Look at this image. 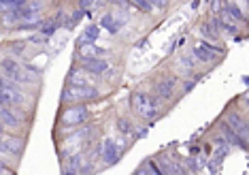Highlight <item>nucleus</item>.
I'll return each mask as SVG.
<instances>
[{
  "mask_svg": "<svg viewBox=\"0 0 249 175\" xmlns=\"http://www.w3.org/2000/svg\"><path fill=\"white\" fill-rule=\"evenodd\" d=\"M130 107L143 120L158 118V98L151 96L147 92H134L132 96H130Z\"/></svg>",
  "mask_w": 249,
  "mask_h": 175,
  "instance_id": "f257e3e1",
  "label": "nucleus"
},
{
  "mask_svg": "<svg viewBox=\"0 0 249 175\" xmlns=\"http://www.w3.org/2000/svg\"><path fill=\"white\" fill-rule=\"evenodd\" d=\"M98 98V90L92 88V86H66L62 90V96L60 100L64 105H79L85 103V100H96Z\"/></svg>",
  "mask_w": 249,
  "mask_h": 175,
  "instance_id": "f03ea898",
  "label": "nucleus"
},
{
  "mask_svg": "<svg viewBox=\"0 0 249 175\" xmlns=\"http://www.w3.org/2000/svg\"><path fill=\"white\" fill-rule=\"evenodd\" d=\"M0 100H2L4 107L17 109V107H21V105L26 103V94L21 92V88H19L17 81L2 77V98H0Z\"/></svg>",
  "mask_w": 249,
  "mask_h": 175,
  "instance_id": "7ed1b4c3",
  "label": "nucleus"
},
{
  "mask_svg": "<svg viewBox=\"0 0 249 175\" xmlns=\"http://www.w3.org/2000/svg\"><path fill=\"white\" fill-rule=\"evenodd\" d=\"M88 118H90V111H88V107H85L83 103L68 105V107L62 111V115H60L62 124H66V126H79V124H83Z\"/></svg>",
  "mask_w": 249,
  "mask_h": 175,
  "instance_id": "20e7f679",
  "label": "nucleus"
},
{
  "mask_svg": "<svg viewBox=\"0 0 249 175\" xmlns=\"http://www.w3.org/2000/svg\"><path fill=\"white\" fill-rule=\"evenodd\" d=\"M0 152H2V160L7 158H17L24 152V141L15 135H9V132H2V143H0Z\"/></svg>",
  "mask_w": 249,
  "mask_h": 175,
  "instance_id": "39448f33",
  "label": "nucleus"
},
{
  "mask_svg": "<svg viewBox=\"0 0 249 175\" xmlns=\"http://www.w3.org/2000/svg\"><path fill=\"white\" fill-rule=\"evenodd\" d=\"M192 54L198 62H213L219 54H224V49L218 45H213L211 41H200V43H196L192 47Z\"/></svg>",
  "mask_w": 249,
  "mask_h": 175,
  "instance_id": "423d86ee",
  "label": "nucleus"
},
{
  "mask_svg": "<svg viewBox=\"0 0 249 175\" xmlns=\"http://www.w3.org/2000/svg\"><path fill=\"white\" fill-rule=\"evenodd\" d=\"M122 150H124V147H122L115 139L107 137V139L100 143V158H102V162H107V164H115V162L122 158Z\"/></svg>",
  "mask_w": 249,
  "mask_h": 175,
  "instance_id": "0eeeda50",
  "label": "nucleus"
},
{
  "mask_svg": "<svg viewBox=\"0 0 249 175\" xmlns=\"http://www.w3.org/2000/svg\"><path fill=\"white\" fill-rule=\"evenodd\" d=\"M221 135L228 139L230 145H236V147H241V150H249V141L243 139V137L234 128H232L228 122H221Z\"/></svg>",
  "mask_w": 249,
  "mask_h": 175,
  "instance_id": "6e6552de",
  "label": "nucleus"
},
{
  "mask_svg": "<svg viewBox=\"0 0 249 175\" xmlns=\"http://www.w3.org/2000/svg\"><path fill=\"white\" fill-rule=\"evenodd\" d=\"M21 73H24V66H21L15 58H4V60H2V77L13 79V81L19 83Z\"/></svg>",
  "mask_w": 249,
  "mask_h": 175,
  "instance_id": "1a4fd4ad",
  "label": "nucleus"
},
{
  "mask_svg": "<svg viewBox=\"0 0 249 175\" xmlns=\"http://www.w3.org/2000/svg\"><path fill=\"white\" fill-rule=\"evenodd\" d=\"M0 120H2V128H7V130L9 128H19L21 126V118L13 107H4L2 105V109H0Z\"/></svg>",
  "mask_w": 249,
  "mask_h": 175,
  "instance_id": "9d476101",
  "label": "nucleus"
},
{
  "mask_svg": "<svg viewBox=\"0 0 249 175\" xmlns=\"http://www.w3.org/2000/svg\"><path fill=\"white\" fill-rule=\"evenodd\" d=\"M81 68L88 71L90 75H102V73L109 71V62H107L105 58H92V60L81 62Z\"/></svg>",
  "mask_w": 249,
  "mask_h": 175,
  "instance_id": "9b49d317",
  "label": "nucleus"
},
{
  "mask_svg": "<svg viewBox=\"0 0 249 175\" xmlns=\"http://www.w3.org/2000/svg\"><path fill=\"white\" fill-rule=\"evenodd\" d=\"M226 122H228V124H230L236 132H239L243 139L249 141V120H243L239 113H228V115H226Z\"/></svg>",
  "mask_w": 249,
  "mask_h": 175,
  "instance_id": "f8f14e48",
  "label": "nucleus"
},
{
  "mask_svg": "<svg viewBox=\"0 0 249 175\" xmlns=\"http://www.w3.org/2000/svg\"><path fill=\"white\" fill-rule=\"evenodd\" d=\"M175 83L177 79L175 77H162L158 83H156V94H158V98L166 100L172 96V90H175Z\"/></svg>",
  "mask_w": 249,
  "mask_h": 175,
  "instance_id": "ddd939ff",
  "label": "nucleus"
},
{
  "mask_svg": "<svg viewBox=\"0 0 249 175\" xmlns=\"http://www.w3.org/2000/svg\"><path fill=\"white\" fill-rule=\"evenodd\" d=\"M124 24H126V19H117L113 13H107L100 17V28H107L111 34H117L120 30L124 28Z\"/></svg>",
  "mask_w": 249,
  "mask_h": 175,
  "instance_id": "4468645a",
  "label": "nucleus"
},
{
  "mask_svg": "<svg viewBox=\"0 0 249 175\" xmlns=\"http://www.w3.org/2000/svg\"><path fill=\"white\" fill-rule=\"evenodd\" d=\"M39 11H41V2H28L26 7L19 9V19L21 22H36L39 19Z\"/></svg>",
  "mask_w": 249,
  "mask_h": 175,
  "instance_id": "2eb2a0df",
  "label": "nucleus"
},
{
  "mask_svg": "<svg viewBox=\"0 0 249 175\" xmlns=\"http://www.w3.org/2000/svg\"><path fill=\"white\" fill-rule=\"evenodd\" d=\"M68 86H90L88 71H83V68H70V73H68Z\"/></svg>",
  "mask_w": 249,
  "mask_h": 175,
  "instance_id": "dca6fc26",
  "label": "nucleus"
},
{
  "mask_svg": "<svg viewBox=\"0 0 249 175\" xmlns=\"http://www.w3.org/2000/svg\"><path fill=\"white\" fill-rule=\"evenodd\" d=\"M77 51H79V56H83V60H92V58H100V54H105V51H100L94 43H79Z\"/></svg>",
  "mask_w": 249,
  "mask_h": 175,
  "instance_id": "f3484780",
  "label": "nucleus"
},
{
  "mask_svg": "<svg viewBox=\"0 0 249 175\" xmlns=\"http://www.w3.org/2000/svg\"><path fill=\"white\" fill-rule=\"evenodd\" d=\"M162 169H164L169 175H187L186 173V167H181L179 162H175V160H171V158H162V164H160Z\"/></svg>",
  "mask_w": 249,
  "mask_h": 175,
  "instance_id": "a211bd4d",
  "label": "nucleus"
},
{
  "mask_svg": "<svg viewBox=\"0 0 249 175\" xmlns=\"http://www.w3.org/2000/svg\"><path fill=\"white\" fill-rule=\"evenodd\" d=\"M224 11H226V13H228V15H230V17H232V19H236V22H239V24H245V22H247L245 13H243V11H241V7H239V4H232V2H226V4H224Z\"/></svg>",
  "mask_w": 249,
  "mask_h": 175,
  "instance_id": "6ab92c4d",
  "label": "nucleus"
},
{
  "mask_svg": "<svg viewBox=\"0 0 249 175\" xmlns=\"http://www.w3.org/2000/svg\"><path fill=\"white\" fill-rule=\"evenodd\" d=\"M98 36H100V26L92 24V26H88V28L83 30V34H81L79 43H94V41L98 39Z\"/></svg>",
  "mask_w": 249,
  "mask_h": 175,
  "instance_id": "aec40b11",
  "label": "nucleus"
},
{
  "mask_svg": "<svg viewBox=\"0 0 249 175\" xmlns=\"http://www.w3.org/2000/svg\"><path fill=\"white\" fill-rule=\"evenodd\" d=\"M198 32H200V36H202V41H211V43H213V41H218V39H219V32L213 28V24H211V22L200 26Z\"/></svg>",
  "mask_w": 249,
  "mask_h": 175,
  "instance_id": "412c9836",
  "label": "nucleus"
},
{
  "mask_svg": "<svg viewBox=\"0 0 249 175\" xmlns=\"http://www.w3.org/2000/svg\"><path fill=\"white\" fill-rule=\"evenodd\" d=\"M196 58H194V54H186V56H181L179 58V66L181 68H186V71H192L194 66H196Z\"/></svg>",
  "mask_w": 249,
  "mask_h": 175,
  "instance_id": "4be33fe9",
  "label": "nucleus"
},
{
  "mask_svg": "<svg viewBox=\"0 0 249 175\" xmlns=\"http://www.w3.org/2000/svg\"><path fill=\"white\" fill-rule=\"evenodd\" d=\"M130 4H134V7H137L139 11H143V13H154V9H156L149 0H130Z\"/></svg>",
  "mask_w": 249,
  "mask_h": 175,
  "instance_id": "5701e85b",
  "label": "nucleus"
},
{
  "mask_svg": "<svg viewBox=\"0 0 249 175\" xmlns=\"http://www.w3.org/2000/svg\"><path fill=\"white\" fill-rule=\"evenodd\" d=\"M58 22H43V26H41V34L43 36H51L53 32H56V28H58Z\"/></svg>",
  "mask_w": 249,
  "mask_h": 175,
  "instance_id": "b1692460",
  "label": "nucleus"
},
{
  "mask_svg": "<svg viewBox=\"0 0 249 175\" xmlns=\"http://www.w3.org/2000/svg\"><path fill=\"white\" fill-rule=\"evenodd\" d=\"M117 130L122 132V135H130L134 128H132V124H130V120H126V118H120L117 120Z\"/></svg>",
  "mask_w": 249,
  "mask_h": 175,
  "instance_id": "393cba45",
  "label": "nucleus"
},
{
  "mask_svg": "<svg viewBox=\"0 0 249 175\" xmlns=\"http://www.w3.org/2000/svg\"><path fill=\"white\" fill-rule=\"evenodd\" d=\"M145 164H147V167L151 169V173H154V175H169V173H166L164 169H162V167H160V164L156 162V160H147Z\"/></svg>",
  "mask_w": 249,
  "mask_h": 175,
  "instance_id": "a878e982",
  "label": "nucleus"
},
{
  "mask_svg": "<svg viewBox=\"0 0 249 175\" xmlns=\"http://www.w3.org/2000/svg\"><path fill=\"white\" fill-rule=\"evenodd\" d=\"M81 162H83V154H75V156L68 160V167L77 171V169H81Z\"/></svg>",
  "mask_w": 249,
  "mask_h": 175,
  "instance_id": "bb28decb",
  "label": "nucleus"
},
{
  "mask_svg": "<svg viewBox=\"0 0 249 175\" xmlns=\"http://www.w3.org/2000/svg\"><path fill=\"white\" fill-rule=\"evenodd\" d=\"M26 49V43H11V54H21V51Z\"/></svg>",
  "mask_w": 249,
  "mask_h": 175,
  "instance_id": "cd10ccee",
  "label": "nucleus"
},
{
  "mask_svg": "<svg viewBox=\"0 0 249 175\" xmlns=\"http://www.w3.org/2000/svg\"><path fill=\"white\" fill-rule=\"evenodd\" d=\"M149 2L154 4L156 9H166V7H169V2H171V0H149Z\"/></svg>",
  "mask_w": 249,
  "mask_h": 175,
  "instance_id": "c85d7f7f",
  "label": "nucleus"
},
{
  "mask_svg": "<svg viewBox=\"0 0 249 175\" xmlns=\"http://www.w3.org/2000/svg\"><path fill=\"white\" fill-rule=\"evenodd\" d=\"M132 175H154V173H151V169L147 167V164H145V167H140V169H137V171H134Z\"/></svg>",
  "mask_w": 249,
  "mask_h": 175,
  "instance_id": "c756f323",
  "label": "nucleus"
},
{
  "mask_svg": "<svg viewBox=\"0 0 249 175\" xmlns=\"http://www.w3.org/2000/svg\"><path fill=\"white\" fill-rule=\"evenodd\" d=\"M196 81H198V79H192V81H187V83H183V92H187V90H192L194 86H196Z\"/></svg>",
  "mask_w": 249,
  "mask_h": 175,
  "instance_id": "7c9ffc66",
  "label": "nucleus"
},
{
  "mask_svg": "<svg viewBox=\"0 0 249 175\" xmlns=\"http://www.w3.org/2000/svg\"><path fill=\"white\" fill-rule=\"evenodd\" d=\"M92 0H79V9H88Z\"/></svg>",
  "mask_w": 249,
  "mask_h": 175,
  "instance_id": "2f4dec72",
  "label": "nucleus"
},
{
  "mask_svg": "<svg viewBox=\"0 0 249 175\" xmlns=\"http://www.w3.org/2000/svg\"><path fill=\"white\" fill-rule=\"evenodd\" d=\"M62 175H77V171H75V169H70V167H66V171H64Z\"/></svg>",
  "mask_w": 249,
  "mask_h": 175,
  "instance_id": "473e14b6",
  "label": "nucleus"
},
{
  "mask_svg": "<svg viewBox=\"0 0 249 175\" xmlns=\"http://www.w3.org/2000/svg\"><path fill=\"white\" fill-rule=\"evenodd\" d=\"M145 135H147V130H145V128H139V135H137V137H145Z\"/></svg>",
  "mask_w": 249,
  "mask_h": 175,
  "instance_id": "72a5a7b5",
  "label": "nucleus"
},
{
  "mask_svg": "<svg viewBox=\"0 0 249 175\" xmlns=\"http://www.w3.org/2000/svg\"><path fill=\"white\" fill-rule=\"evenodd\" d=\"M245 2H247V9H249V0H245Z\"/></svg>",
  "mask_w": 249,
  "mask_h": 175,
  "instance_id": "f704fd0d",
  "label": "nucleus"
},
{
  "mask_svg": "<svg viewBox=\"0 0 249 175\" xmlns=\"http://www.w3.org/2000/svg\"><path fill=\"white\" fill-rule=\"evenodd\" d=\"M247 105H249V100H247Z\"/></svg>",
  "mask_w": 249,
  "mask_h": 175,
  "instance_id": "c9c22d12",
  "label": "nucleus"
}]
</instances>
